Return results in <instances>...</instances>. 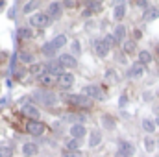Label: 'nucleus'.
<instances>
[{
    "label": "nucleus",
    "mask_w": 159,
    "mask_h": 157,
    "mask_svg": "<svg viewBox=\"0 0 159 157\" xmlns=\"http://www.w3.org/2000/svg\"><path fill=\"white\" fill-rule=\"evenodd\" d=\"M102 142V133L98 131V129H94V131H91V137H89V144L94 148V146H98Z\"/></svg>",
    "instance_id": "16"
},
{
    "label": "nucleus",
    "mask_w": 159,
    "mask_h": 157,
    "mask_svg": "<svg viewBox=\"0 0 159 157\" xmlns=\"http://www.w3.org/2000/svg\"><path fill=\"white\" fill-rule=\"evenodd\" d=\"M124 15H126V4H119V6L115 7V19L120 20Z\"/></svg>",
    "instance_id": "22"
},
{
    "label": "nucleus",
    "mask_w": 159,
    "mask_h": 157,
    "mask_svg": "<svg viewBox=\"0 0 159 157\" xmlns=\"http://www.w3.org/2000/svg\"><path fill=\"white\" fill-rule=\"evenodd\" d=\"M113 37L117 39V43H119V41H122L124 37H126V28H124L122 24H119V26L115 28V34H113Z\"/></svg>",
    "instance_id": "21"
},
{
    "label": "nucleus",
    "mask_w": 159,
    "mask_h": 157,
    "mask_svg": "<svg viewBox=\"0 0 159 157\" xmlns=\"http://www.w3.org/2000/svg\"><path fill=\"white\" fill-rule=\"evenodd\" d=\"M26 131L30 133V135H34V137H39L44 133V124L39 122V120H28V124H26Z\"/></svg>",
    "instance_id": "2"
},
{
    "label": "nucleus",
    "mask_w": 159,
    "mask_h": 157,
    "mask_svg": "<svg viewBox=\"0 0 159 157\" xmlns=\"http://www.w3.org/2000/svg\"><path fill=\"white\" fill-rule=\"evenodd\" d=\"M34 96L39 100L43 105H54V104H56V96H54L52 92H48V91H37Z\"/></svg>",
    "instance_id": "4"
},
{
    "label": "nucleus",
    "mask_w": 159,
    "mask_h": 157,
    "mask_svg": "<svg viewBox=\"0 0 159 157\" xmlns=\"http://www.w3.org/2000/svg\"><path fill=\"white\" fill-rule=\"evenodd\" d=\"M124 52H126V54L135 52V43H133V41H126V43H124Z\"/></svg>",
    "instance_id": "31"
},
{
    "label": "nucleus",
    "mask_w": 159,
    "mask_h": 157,
    "mask_svg": "<svg viewBox=\"0 0 159 157\" xmlns=\"http://www.w3.org/2000/svg\"><path fill=\"white\" fill-rule=\"evenodd\" d=\"M44 69H46L44 65H32V69H30V72H32V74H37V76H43V74L46 72Z\"/></svg>",
    "instance_id": "24"
},
{
    "label": "nucleus",
    "mask_w": 159,
    "mask_h": 157,
    "mask_svg": "<svg viewBox=\"0 0 159 157\" xmlns=\"http://www.w3.org/2000/svg\"><path fill=\"white\" fill-rule=\"evenodd\" d=\"M63 157H83V154L80 150H65L63 152Z\"/></svg>",
    "instance_id": "30"
},
{
    "label": "nucleus",
    "mask_w": 159,
    "mask_h": 157,
    "mask_svg": "<svg viewBox=\"0 0 159 157\" xmlns=\"http://www.w3.org/2000/svg\"><path fill=\"white\" fill-rule=\"evenodd\" d=\"M94 52H96V56L106 57V56H107V52H109V46L104 43V39H100V41H96V43H94Z\"/></svg>",
    "instance_id": "11"
},
{
    "label": "nucleus",
    "mask_w": 159,
    "mask_h": 157,
    "mask_svg": "<svg viewBox=\"0 0 159 157\" xmlns=\"http://www.w3.org/2000/svg\"><path fill=\"white\" fill-rule=\"evenodd\" d=\"M106 78H107V79H111V81H115V79H117V74H115L113 70H109V72L106 74Z\"/></svg>",
    "instance_id": "36"
},
{
    "label": "nucleus",
    "mask_w": 159,
    "mask_h": 157,
    "mask_svg": "<svg viewBox=\"0 0 159 157\" xmlns=\"http://www.w3.org/2000/svg\"><path fill=\"white\" fill-rule=\"evenodd\" d=\"M143 128H144V131L152 133V131H156V122H152V120L144 118V120H143Z\"/></svg>",
    "instance_id": "23"
},
{
    "label": "nucleus",
    "mask_w": 159,
    "mask_h": 157,
    "mask_svg": "<svg viewBox=\"0 0 159 157\" xmlns=\"http://www.w3.org/2000/svg\"><path fill=\"white\" fill-rule=\"evenodd\" d=\"M39 83L43 87H52L57 83V76L56 74H50V72H44L43 76H39Z\"/></svg>",
    "instance_id": "8"
},
{
    "label": "nucleus",
    "mask_w": 159,
    "mask_h": 157,
    "mask_svg": "<svg viewBox=\"0 0 159 157\" xmlns=\"http://www.w3.org/2000/svg\"><path fill=\"white\" fill-rule=\"evenodd\" d=\"M144 148H146V152H154V150H156V141L148 137V139L144 141Z\"/></svg>",
    "instance_id": "29"
},
{
    "label": "nucleus",
    "mask_w": 159,
    "mask_h": 157,
    "mask_svg": "<svg viewBox=\"0 0 159 157\" xmlns=\"http://www.w3.org/2000/svg\"><path fill=\"white\" fill-rule=\"evenodd\" d=\"M91 13H93V11H91V9H89V7H87V9H85V11H83V13H81V15H83V17H89V15H91Z\"/></svg>",
    "instance_id": "40"
},
{
    "label": "nucleus",
    "mask_w": 159,
    "mask_h": 157,
    "mask_svg": "<svg viewBox=\"0 0 159 157\" xmlns=\"http://www.w3.org/2000/svg\"><path fill=\"white\" fill-rule=\"evenodd\" d=\"M81 92H83V96H87V98H98V100H104V92H102V89L96 87V85H85Z\"/></svg>",
    "instance_id": "3"
},
{
    "label": "nucleus",
    "mask_w": 159,
    "mask_h": 157,
    "mask_svg": "<svg viewBox=\"0 0 159 157\" xmlns=\"http://www.w3.org/2000/svg\"><path fill=\"white\" fill-rule=\"evenodd\" d=\"M87 7L91 11H100L102 9V2H87Z\"/></svg>",
    "instance_id": "32"
},
{
    "label": "nucleus",
    "mask_w": 159,
    "mask_h": 157,
    "mask_svg": "<svg viewBox=\"0 0 159 157\" xmlns=\"http://www.w3.org/2000/svg\"><path fill=\"white\" fill-rule=\"evenodd\" d=\"M143 72H144V65L135 63V65H131V69L128 70V76H129V78H139V76H143Z\"/></svg>",
    "instance_id": "13"
},
{
    "label": "nucleus",
    "mask_w": 159,
    "mask_h": 157,
    "mask_svg": "<svg viewBox=\"0 0 159 157\" xmlns=\"http://www.w3.org/2000/svg\"><path fill=\"white\" fill-rule=\"evenodd\" d=\"M117 157H124V155H120V154H117Z\"/></svg>",
    "instance_id": "42"
},
{
    "label": "nucleus",
    "mask_w": 159,
    "mask_h": 157,
    "mask_svg": "<svg viewBox=\"0 0 159 157\" xmlns=\"http://www.w3.org/2000/svg\"><path fill=\"white\" fill-rule=\"evenodd\" d=\"M61 65H59V61H52L50 65H48V70H50V74H56V76H61L63 72H61Z\"/></svg>",
    "instance_id": "19"
},
{
    "label": "nucleus",
    "mask_w": 159,
    "mask_h": 157,
    "mask_svg": "<svg viewBox=\"0 0 159 157\" xmlns=\"http://www.w3.org/2000/svg\"><path fill=\"white\" fill-rule=\"evenodd\" d=\"M67 100H69V104L78 105V107H89V105H91L89 98L83 96V94H70V96H67Z\"/></svg>",
    "instance_id": "5"
},
{
    "label": "nucleus",
    "mask_w": 159,
    "mask_h": 157,
    "mask_svg": "<svg viewBox=\"0 0 159 157\" xmlns=\"http://www.w3.org/2000/svg\"><path fill=\"white\" fill-rule=\"evenodd\" d=\"M37 152H39V148H37V144H34V142H26V144L22 146V154L26 157H34Z\"/></svg>",
    "instance_id": "15"
},
{
    "label": "nucleus",
    "mask_w": 159,
    "mask_h": 157,
    "mask_svg": "<svg viewBox=\"0 0 159 157\" xmlns=\"http://www.w3.org/2000/svg\"><path fill=\"white\" fill-rule=\"evenodd\" d=\"M72 50H74V54H80V43H78V41H74V43H72Z\"/></svg>",
    "instance_id": "37"
},
{
    "label": "nucleus",
    "mask_w": 159,
    "mask_h": 157,
    "mask_svg": "<svg viewBox=\"0 0 159 157\" xmlns=\"http://www.w3.org/2000/svg\"><path fill=\"white\" fill-rule=\"evenodd\" d=\"M32 7H35V2H28V4L24 6V13H28V11H32Z\"/></svg>",
    "instance_id": "35"
},
{
    "label": "nucleus",
    "mask_w": 159,
    "mask_h": 157,
    "mask_svg": "<svg viewBox=\"0 0 159 157\" xmlns=\"http://www.w3.org/2000/svg\"><path fill=\"white\" fill-rule=\"evenodd\" d=\"M56 52H57V48H56V46L52 44V41H50V43H44V44H43V54H44V56L52 57V56H54Z\"/></svg>",
    "instance_id": "17"
},
{
    "label": "nucleus",
    "mask_w": 159,
    "mask_h": 157,
    "mask_svg": "<svg viewBox=\"0 0 159 157\" xmlns=\"http://www.w3.org/2000/svg\"><path fill=\"white\" fill-rule=\"evenodd\" d=\"M57 61H59V65H61L63 69H74V67H76V57H74L72 54H61Z\"/></svg>",
    "instance_id": "7"
},
{
    "label": "nucleus",
    "mask_w": 159,
    "mask_h": 157,
    "mask_svg": "<svg viewBox=\"0 0 159 157\" xmlns=\"http://www.w3.org/2000/svg\"><path fill=\"white\" fill-rule=\"evenodd\" d=\"M133 152H135V148H133V144L131 142H126V141H122L119 144V154L124 157H131L133 155Z\"/></svg>",
    "instance_id": "9"
},
{
    "label": "nucleus",
    "mask_w": 159,
    "mask_h": 157,
    "mask_svg": "<svg viewBox=\"0 0 159 157\" xmlns=\"http://www.w3.org/2000/svg\"><path fill=\"white\" fill-rule=\"evenodd\" d=\"M150 61H152V54H150V52H146V50L139 52V63H141V65H148Z\"/></svg>",
    "instance_id": "20"
},
{
    "label": "nucleus",
    "mask_w": 159,
    "mask_h": 157,
    "mask_svg": "<svg viewBox=\"0 0 159 157\" xmlns=\"http://www.w3.org/2000/svg\"><path fill=\"white\" fill-rule=\"evenodd\" d=\"M65 43H67V37H65V35H56V37H54V41H52V44H54L56 48H61Z\"/></svg>",
    "instance_id": "25"
},
{
    "label": "nucleus",
    "mask_w": 159,
    "mask_h": 157,
    "mask_svg": "<svg viewBox=\"0 0 159 157\" xmlns=\"http://www.w3.org/2000/svg\"><path fill=\"white\" fill-rule=\"evenodd\" d=\"M50 22H52V19L48 17V13H35L30 19V24H34L35 28H46V26H50Z\"/></svg>",
    "instance_id": "1"
},
{
    "label": "nucleus",
    "mask_w": 159,
    "mask_h": 157,
    "mask_svg": "<svg viewBox=\"0 0 159 157\" xmlns=\"http://www.w3.org/2000/svg\"><path fill=\"white\" fill-rule=\"evenodd\" d=\"M104 122H106V124H107V126H109V128H111V126H113V120H111V118H104Z\"/></svg>",
    "instance_id": "41"
},
{
    "label": "nucleus",
    "mask_w": 159,
    "mask_h": 157,
    "mask_svg": "<svg viewBox=\"0 0 159 157\" xmlns=\"http://www.w3.org/2000/svg\"><path fill=\"white\" fill-rule=\"evenodd\" d=\"M157 54H159V46H157Z\"/></svg>",
    "instance_id": "43"
},
{
    "label": "nucleus",
    "mask_w": 159,
    "mask_h": 157,
    "mask_svg": "<svg viewBox=\"0 0 159 157\" xmlns=\"http://www.w3.org/2000/svg\"><path fill=\"white\" fill-rule=\"evenodd\" d=\"M137 6H139V7H148V2H144V0H139V2H137Z\"/></svg>",
    "instance_id": "39"
},
{
    "label": "nucleus",
    "mask_w": 159,
    "mask_h": 157,
    "mask_svg": "<svg viewBox=\"0 0 159 157\" xmlns=\"http://www.w3.org/2000/svg\"><path fill=\"white\" fill-rule=\"evenodd\" d=\"M159 17V9L157 7H148L144 13V20H156Z\"/></svg>",
    "instance_id": "18"
},
{
    "label": "nucleus",
    "mask_w": 159,
    "mask_h": 157,
    "mask_svg": "<svg viewBox=\"0 0 159 157\" xmlns=\"http://www.w3.org/2000/svg\"><path fill=\"white\" fill-rule=\"evenodd\" d=\"M57 85H59L61 89H69V87H72V85H74V74H70V72H63L61 76H57Z\"/></svg>",
    "instance_id": "6"
},
{
    "label": "nucleus",
    "mask_w": 159,
    "mask_h": 157,
    "mask_svg": "<svg viewBox=\"0 0 159 157\" xmlns=\"http://www.w3.org/2000/svg\"><path fill=\"white\" fill-rule=\"evenodd\" d=\"M61 7H63V4H59V2H52L50 7H48V17H50V19H57V17H61Z\"/></svg>",
    "instance_id": "12"
},
{
    "label": "nucleus",
    "mask_w": 159,
    "mask_h": 157,
    "mask_svg": "<svg viewBox=\"0 0 159 157\" xmlns=\"http://www.w3.org/2000/svg\"><path fill=\"white\" fill-rule=\"evenodd\" d=\"M104 43H106V44L109 46V50H111V48L117 44V39H115L113 35H106V37H104Z\"/></svg>",
    "instance_id": "34"
},
{
    "label": "nucleus",
    "mask_w": 159,
    "mask_h": 157,
    "mask_svg": "<svg viewBox=\"0 0 159 157\" xmlns=\"http://www.w3.org/2000/svg\"><path fill=\"white\" fill-rule=\"evenodd\" d=\"M85 133H87V129H85L81 124H72V128H70V135H72V139H81Z\"/></svg>",
    "instance_id": "14"
},
{
    "label": "nucleus",
    "mask_w": 159,
    "mask_h": 157,
    "mask_svg": "<svg viewBox=\"0 0 159 157\" xmlns=\"http://www.w3.org/2000/svg\"><path fill=\"white\" fill-rule=\"evenodd\" d=\"M0 157H13V148H9V146H0Z\"/></svg>",
    "instance_id": "28"
},
{
    "label": "nucleus",
    "mask_w": 159,
    "mask_h": 157,
    "mask_svg": "<svg viewBox=\"0 0 159 157\" xmlns=\"http://www.w3.org/2000/svg\"><path fill=\"white\" fill-rule=\"evenodd\" d=\"M22 115H24V117H30L32 120H37L39 109H37L35 105H32V104H26V105H22Z\"/></svg>",
    "instance_id": "10"
},
{
    "label": "nucleus",
    "mask_w": 159,
    "mask_h": 157,
    "mask_svg": "<svg viewBox=\"0 0 159 157\" xmlns=\"http://www.w3.org/2000/svg\"><path fill=\"white\" fill-rule=\"evenodd\" d=\"M34 34H32V30L30 28H20L19 30V39H30Z\"/></svg>",
    "instance_id": "27"
},
{
    "label": "nucleus",
    "mask_w": 159,
    "mask_h": 157,
    "mask_svg": "<svg viewBox=\"0 0 159 157\" xmlns=\"http://www.w3.org/2000/svg\"><path fill=\"white\" fill-rule=\"evenodd\" d=\"M80 139H70L69 142H65V150H78Z\"/></svg>",
    "instance_id": "26"
},
{
    "label": "nucleus",
    "mask_w": 159,
    "mask_h": 157,
    "mask_svg": "<svg viewBox=\"0 0 159 157\" xmlns=\"http://www.w3.org/2000/svg\"><path fill=\"white\" fill-rule=\"evenodd\" d=\"M19 57H20V61H22V63H32V61H34L32 54H28V52H20V56H19Z\"/></svg>",
    "instance_id": "33"
},
{
    "label": "nucleus",
    "mask_w": 159,
    "mask_h": 157,
    "mask_svg": "<svg viewBox=\"0 0 159 157\" xmlns=\"http://www.w3.org/2000/svg\"><path fill=\"white\" fill-rule=\"evenodd\" d=\"M63 6H67V7H74V6H76V2H74V0H67Z\"/></svg>",
    "instance_id": "38"
}]
</instances>
